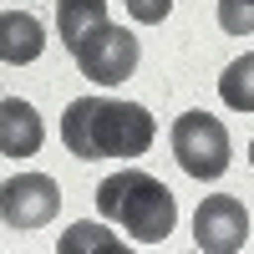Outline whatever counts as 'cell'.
<instances>
[{
  "label": "cell",
  "mask_w": 254,
  "mask_h": 254,
  "mask_svg": "<svg viewBox=\"0 0 254 254\" xmlns=\"http://www.w3.org/2000/svg\"><path fill=\"white\" fill-rule=\"evenodd\" d=\"M158 137V122L142 102H117V97H81L61 117V142L81 163L97 158H142Z\"/></svg>",
  "instance_id": "6da1fadb"
},
{
  "label": "cell",
  "mask_w": 254,
  "mask_h": 254,
  "mask_svg": "<svg viewBox=\"0 0 254 254\" xmlns=\"http://www.w3.org/2000/svg\"><path fill=\"white\" fill-rule=\"evenodd\" d=\"M97 208L102 219L127 229V239L137 244H163L178 224V203L168 193V183L142 173V168H122V173L97 183Z\"/></svg>",
  "instance_id": "7a4b0ae2"
},
{
  "label": "cell",
  "mask_w": 254,
  "mask_h": 254,
  "mask_svg": "<svg viewBox=\"0 0 254 254\" xmlns=\"http://www.w3.org/2000/svg\"><path fill=\"white\" fill-rule=\"evenodd\" d=\"M173 158L188 178L198 183H214L224 178L229 158H234V142H229V127L214 112H183L173 122Z\"/></svg>",
  "instance_id": "3957f363"
},
{
  "label": "cell",
  "mask_w": 254,
  "mask_h": 254,
  "mask_svg": "<svg viewBox=\"0 0 254 254\" xmlns=\"http://www.w3.org/2000/svg\"><path fill=\"white\" fill-rule=\"evenodd\" d=\"M71 61L81 66V76H92L102 81V87H117V81H127L137 71V61H142V46H137V36L132 31H122V26H97L81 46L71 51Z\"/></svg>",
  "instance_id": "277c9868"
},
{
  "label": "cell",
  "mask_w": 254,
  "mask_h": 254,
  "mask_svg": "<svg viewBox=\"0 0 254 254\" xmlns=\"http://www.w3.org/2000/svg\"><path fill=\"white\" fill-rule=\"evenodd\" d=\"M61 208V188L46 173H15L0 183V219L10 229H41Z\"/></svg>",
  "instance_id": "5b68a950"
},
{
  "label": "cell",
  "mask_w": 254,
  "mask_h": 254,
  "mask_svg": "<svg viewBox=\"0 0 254 254\" xmlns=\"http://www.w3.org/2000/svg\"><path fill=\"white\" fill-rule=\"evenodd\" d=\"M244 239H249V214H244V203L234 193H214V198L198 203L193 244L203 254H234V249H244Z\"/></svg>",
  "instance_id": "8992f818"
},
{
  "label": "cell",
  "mask_w": 254,
  "mask_h": 254,
  "mask_svg": "<svg viewBox=\"0 0 254 254\" xmlns=\"http://www.w3.org/2000/svg\"><path fill=\"white\" fill-rule=\"evenodd\" d=\"M41 117L26 97H0V158H36L41 153Z\"/></svg>",
  "instance_id": "52a82bcc"
},
{
  "label": "cell",
  "mask_w": 254,
  "mask_h": 254,
  "mask_svg": "<svg viewBox=\"0 0 254 254\" xmlns=\"http://www.w3.org/2000/svg\"><path fill=\"white\" fill-rule=\"evenodd\" d=\"M46 46V26L31 10H0V61L5 66H31Z\"/></svg>",
  "instance_id": "ba28073f"
},
{
  "label": "cell",
  "mask_w": 254,
  "mask_h": 254,
  "mask_svg": "<svg viewBox=\"0 0 254 254\" xmlns=\"http://www.w3.org/2000/svg\"><path fill=\"white\" fill-rule=\"evenodd\" d=\"M97 26H107V0H56V36L76 51Z\"/></svg>",
  "instance_id": "9c48e42d"
},
{
  "label": "cell",
  "mask_w": 254,
  "mask_h": 254,
  "mask_svg": "<svg viewBox=\"0 0 254 254\" xmlns=\"http://www.w3.org/2000/svg\"><path fill=\"white\" fill-rule=\"evenodd\" d=\"M219 97H224V107H234V112H254V51H244L239 61L224 66Z\"/></svg>",
  "instance_id": "30bf717a"
},
{
  "label": "cell",
  "mask_w": 254,
  "mask_h": 254,
  "mask_svg": "<svg viewBox=\"0 0 254 254\" xmlns=\"http://www.w3.org/2000/svg\"><path fill=\"white\" fill-rule=\"evenodd\" d=\"M56 249H61V254H122V244H117L102 224H71L66 234L56 239Z\"/></svg>",
  "instance_id": "8fae6325"
},
{
  "label": "cell",
  "mask_w": 254,
  "mask_h": 254,
  "mask_svg": "<svg viewBox=\"0 0 254 254\" xmlns=\"http://www.w3.org/2000/svg\"><path fill=\"white\" fill-rule=\"evenodd\" d=\"M168 10H173V0H127V15H132L137 26H163Z\"/></svg>",
  "instance_id": "7c38bea8"
},
{
  "label": "cell",
  "mask_w": 254,
  "mask_h": 254,
  "mask_svg": "<svg viewBox=\"0 0 254 254\" xmlns=\"http://www.w3.org/2000/svg\"><path fill=\"white\" fill-rule=\"evenodd\" d=\"M249 163H254V142H249Z\"/></svg>",
  "instance_id": "4fadbf2b"
}]
</instances>
